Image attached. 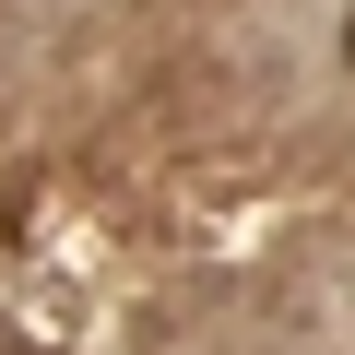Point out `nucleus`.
Segmentation results:
<instances>
[{
  "instance_id": "f257e3e1",
  "label": "nucleus",
  "mask_w": 355,
  "mask_h": 355,
  "mask_svg": "<svg viewBox=\"0 0 355 355\" xmlns=\"http://www.w3.org/2000/svg\"><path fill=\"white\" fill-rule=\"evenodd\" d=\"M343 60H355V12H343Z\"/></svg>"
}]
</instances>
